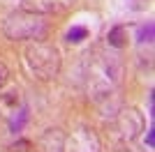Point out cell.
I'll return each instance as SVG.
<instances>
[{
  "label": "cell",
  "mask_w": 155,
  "mask_h": 152,
  "mask_svg": "<svg viewBox=\"0 0 155 152\" xmlns=\"http://www.w3.org/2000/svg\"><path fill=\"white\" fill-rule=\"evenodd\" d=\"M116 127L127 141H132V138H137L139 131L143 129V118H141V113H139L137 108H127V111H123V113L118 115Z\"/></svg>",
  "instance_id": "obj_4"
},
{
  "label": "cell",
  "mask_w": 155,
  "mask_h": 152,
  "mask_svg": "<svg viewBox=\"0 0 155 152\" xmlns=\"http://www.w3.org/2000/svg\"><path fill=\"white\" fill-rule=\"evenodd\" d=\"M139 42H153V23H146L139 30Z\"/></svg>",
  "instance_id": "obj_9"
},
{
  "label": "cell",
  "mask_w": 155,
  "mask_h": 152,
  "mask_svg": "<svg viewBox=\"0 0 155 152\" xmlns=\"http://www.w3.org/2000/svg\"><path fill=\"white\" fill-rule=\"evenodd\" d=\"M26 62L30 71L39 78H53L60 71V51L49 42H35L26 49Z\"/></svg>",
  "instance_id": "obj_2"
},
{
  "label": "cell",
  "mask_w": 155,
  "mask_h": 152,
  "mask_svg": "<svg viewBox=\"0 0 155 152\" xmlns=\"http://www.w3.org/2000/svg\"><path fill=\"white\" fill-rule=\"evenodd\" d=\"M65 152H100V138L91 129H79L63 141Z\"/></svg>",
  "instance_id": "obj_3"
},
{
  "label": "cell",
  "mask_w": 155,
  "mask_h": 152,
  "mask_svg": "<svg viewBox=\"0 0 155 152\" xmlns=\"http://www.w3.org/2000/svg\"><path fill=\"white\" fill-rule=\"evenodd\" d=\"M74 5V0H23V9L32 14H56V12H65Z\"/></svg>",
  "instance_id": "obj_5"
},
{
  "label": "cell",
  "mask_w": 155,
  "mask_h": 152,
  "mask_svg": "<svg viewBox=\"0 0 155 152\" xmlns=\"http://www.w3.org/2000/svg\"><path fill=\"white\" fill-rule=\"evenodd\" d=\"M109 44L111 46H116V49H123L125 44H127V42H125V39H127V35H125V28L123 25H116V28H114V30H109Z\"/></svg>",
  "instance_id": "obj_6"
},
{
  "label": "cell",
  "mask_w": 155,
  "mask_h": 152,
  "mask_svg": "<svg viewBox=\"0 0 155 152\" xmlns=\"http://www.w3.org/2000/svg\"><path fill=\"white\" fill-rule=\"evenodd\" d=\"M28 147H30V143H28V141H19V143L9 145V150H12V152H28Z\"/></svg>",
  "instance_id": "obj_11"
},
{
  "label": "cell",
  "mask_w": 155,
  "mask_h": 152,
  "mask_svg": "<svg viewBox=\"0 0 155 152\" xmlns=\"http://www.w3.org/2000/svg\"><path fill=\"white\" fill-rule=\"evenodd\" d=\"M26 120H28V106H23V108L19 111V118H14V120H12L9 129H12V131H21V129H23V125H26Z\"/></svg>",
  "instance_id": "obj_8"
},
{
  "label": "cell",
  "mask_w": 155,
  "mask_h": 152,
  "mask_svg": "<svg viewBox=\"0 0 155 152\" xmlns=\"http://www.w3.org/2000/svg\"><path fill=\"white\" fill-rule=\"evenodd\" d=\"M146 143H148V147H153V145H155V134H153V129L146 134Z\"/></svg>",
  "instance_id": "obj_12"
},
{
  "label": "cell",
  "mask_w": 155,
  "mask_h": 152,
  "mask_svg": "<svg viewBox=\"0 0 155 152\" xmlns=\"http://www.w3.org/2000/svg\"><path fill=\"white\" fill-rule=\"evenodd\" d=\"M7 81H9V71H7V67L2 62H0V90L7 85Z\"/></svg>",
  "instance_id": "obj_10"
},
{
  "label": "cell",
  "mask_w": 155,
  "mask_h": 152,
  "mask_svg": "<svg viewBox=\"0 0 155 152\" xmlns=\"http://www.w3.org/2000/svg\"><path fill=\"white\" fill-rule=\"evenodd\" d=\"M67 42H72V44H79V42H84L86 37H88V28H84V25H74V28H70L67 30Z\"/></svg>",
  "instance_id": "obj_7"
},
{
  "label": "cell",
  "mask_w": 155,
  "mask_h": 152,
  "mask_svg": "<svg viewBox=\"0 0 155 152\" xmlns=\"http://www.w3.org/2000/svg\"><path fill=\"white\" fill-rule=\"evenodd\" d=\"M2 32L9 39H14V42H21V39H35V42H39L46 35V21L39 14L21 9V12H14L5 19Z\"/></svg>",
  "instance_id": "obj_1"
}]
</instances>
